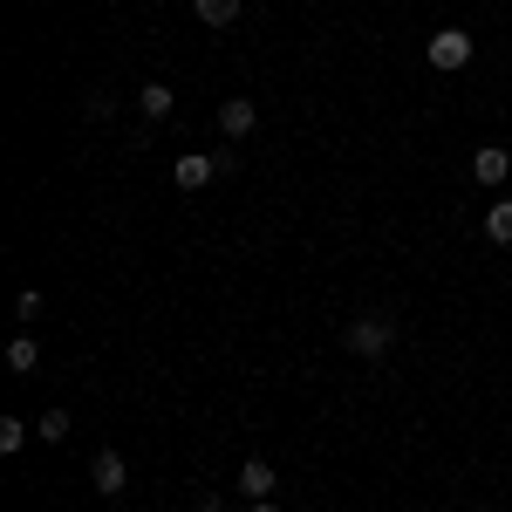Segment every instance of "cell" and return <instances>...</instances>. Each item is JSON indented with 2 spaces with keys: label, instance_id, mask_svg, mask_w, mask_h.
<instances>
[{
  "label": "cell",
  "instance_id": "13",
  "mask_svg": "<svg viewBox=\"0 0 512 512\" xmlns=\"http://www.w3.org/2000/svg\"><path fill=\"white\" fill-rule=\"evenodd\" d=\"M21 444H28V424H21V417H0V451H7V458H14V451H21Z\"/></svg>",
  "mask_w": 512,
  "mask_h": 512
},
{
  "label": "cell",
  "instance_id": "12",
  "mask_svg": "<svg viewBox=\"0 0 512 512\" xmlns=\"http://www.w3.org/2000/svg\"><path fill=\"white\" fill-rule=\"evenodd\" d=\"M35 431H41V444H62V437L76 431V417H69V410H41V424H35Z\"/></svg>",
  "mask_w": 512,
  "mask_h": 512
},
{
  "label": "cell",
  "instance_id": "15",
  "mask_svg": "<svg viewBox=\"0 0 512 512\" xmlns=\"http://www.w3.org/2000/svg\"><path fill=\"white\" fill-rule=\"evenodd\" d=\"M14 315H21V321H41V294H35V287H21V301H14Z\"/></svg>",
  "mask_w": 512,
  "mask_h": 512
},
{
  "label": "cell",
  "instance_id": "6",
  "mask_svg": "<svg viewBox=\"0 0 512 512\" xmlns=\"http://www.w3.org/2000/svg\"><path fill=\"white\" fill-rule=\"evenodd\" d=\"M274 465H267V458H246V465H239V492H246V499H274Z\"/></svg>",
  "mask_w": 512,
  "mask_h": 512
},
{
  "label": "cell",
  "instance_id": "17",
  "mask_svg": "<svg viewBox=\"0 0 512 512\" xmlns=\"http://www.w3.org/2000/svg\"><path fill=\"white\" fill-rule=\"evenodd\" d=\"M246 512H280V506H274V499H253V506H246Z\"/></svg>",
  "mask_w": 512,
  "mask_h": 512
},
{
  "label": "cell",
  "instance_id": "10",
  "mask_svg": "<svg viewBox=\"0 0 512 512\" xmlns=\"http://www.w3.org/2000/svg\"><path fill=\"white\" fill-rule=\"evenodd\" d=\"M35 362H41V342H35V335H14V342H7V369H14V376H28Z\"/></svg>",
  "mask_w": 512,
  "mask_h": 512
},
{
  "label": "cell",
  "instance_id": "4",
  "mask_svg": "<svg viewBox=\"0 0 512 512\" xmlns=\"http://www.w3.org/2000/svg\"><path fill=\"white\" fill-rule=\"evenodd\" d=\"M253 123H260V103H253V96H226V103H219V130H226V137H253Z\"/></svg>",
  "mask_w": 512,
  "mask_h": 512
},
{
  "label": "cell",
  "instance_id": "2",
  "mask_svg": "<svg viewBox=\"0 0 512 512\" xmlns=\"http://www.w3.org/2000/svg\"><path fill=\"white\" fill-rule=\"evenodd\" d=\"M472 48H478V41L465 35V28H437V35L424 41V62H431L437 76H458V69L472 62Z\"/></svg>",
  "mask_w": 512,
  "mask_h": 512
},
{
  "label": "cell",
  "instance_id": "11",
  "mask_svg": "<svg viewBox=\"0 0 512 512\" xmlns=\"http://www.w3.org/2000/svg\"><path fill=\"white\" fill-rule=\"evenodd\" d=\"M485 239H492V246H512V198H499V205L485 212Z\"/></svg>",
  "mask_w": 512,
  "mask_h": 512
},
{
  "label": "cell",
  "instance_id": "5",
  "mask_svg": "<svg viewBox=\"0 0 512 512\" xmlns=\"http://www.w3.org/2000/svg\"><path fill=\"white\" fill-rule=\"evenodd\" d=\"M89 478H96V492H103V499H117L123 485H130V465H123V451H96Z\"/></svg>",
  "mask_w": 512,
  "mask_h": 512
},
{
  "label": "cell",
  "instance_id": "3",
  "mask_svg": "<svg viewBox=\"0 0 512 512\" xmlns=\"http://www.w3.org/2000/svg\"><path fill=\"white\" fill-rule=\"evenodd\" d=\"M171 178H178V192H205V185L219 178V158H205V151H185V158L171 164Z\"/></svg>",
  "mask_w": 512,
  "mask_h": 512
},
{
  "label": "cell",
  "instance_id": "1",
  "mask_svg": "<svg viewBox=\"0 0 512 512\" xmlns=\"http://www.w3.org/2000/svg\"><path fill=\"white\" fill-rule=\"evenodd\" d=\"M342 342H349V355H369V362H383L396 342V321L390 315H355L349 328H342Z\"/></svg>",
  "mask_w": 512,
  "mask_h": 512
},
{
  "label": "cell",
  "instance_id": "7",
  "mask_svg": "<svg viewBox=\"0 0 512 512\" xmlns=\"http://www.w3.org/2000/svg\"><path fill=\"white\" fill-rule=\"evenodd\" d=\"M472 178L478 185H506L512 178V151H492V144H485V151L472 158Z\"/></svg>",
  "mask_w": 512,
  "mask_h": 512
},
{
  "label": "cell",
  "instance_id": "16",
  "mask_svg": "<svg viewBox=\"0 0 512 512\" xmlns=\"http://www.w3.org/2000/svg\"><path fill=\"white\" fill-rule=\"evenodd\" d=\"M192 512H226V499H219V492H198V506Z\"/></svg>",
  "mask_w": 512,
  "mask_h": 512
},
{
  "label": "cell",
  "instance_id": "14",
  "mask_svg": "<svg viewBox=\"0 0 512 512\" xmlns=\"http://www.w3.org/2000/svg\"><path fill=\"white\" fill-rule=\"evenodd\" d=\"M82 117H96V123L117 117V96H103V89H96V96H82Z\"/></svg>",
  "mask_w": 512,
  "mask_h": 512
},
{
  "label": "cell",
  "instance_id": "9",
  "mask_svg": "<svg viewBox=\"0 0 512 512\" xmlns=\"http://www.w3.org/2000/svg\"><path fill=\"white\" fill-rule=\"evenodd\" d=\"M192 14L205 21V28H233V21H239V0H192Z\"/></svg>",
  "mask_w": 512,
  "mask_h": 512
},
{
  "label": "cell",
  "instance_id": "8",
  "mask_svg": "<svg viewBox=\"0 0 512 512\" xmlns=\"http://www.w3.org/2000/svg\"><path fill=\"white\" fill-rule=\"evenodd\" d=\"M171 103H178V96H171L164 82H144V89H137V110H144L151 123H164V117H171Z\"/></svg>",
  "mask_w": 512,
  "mask_h": 512
}]
</instances>
